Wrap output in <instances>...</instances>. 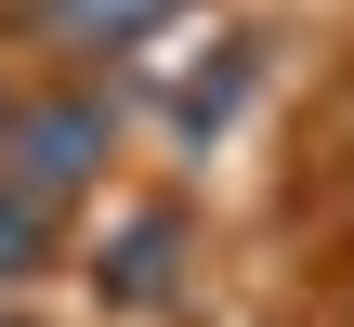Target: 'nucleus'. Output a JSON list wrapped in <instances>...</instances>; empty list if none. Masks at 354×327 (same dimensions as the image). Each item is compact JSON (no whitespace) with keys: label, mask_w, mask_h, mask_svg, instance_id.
I'll return each instance as SVG.
<instances>
[{"label":"nucleus","mask_w":354,"mask_h":327,"mask_svg":"<svg viewBox=\"0 0 354 327\" xmlns=\"http://www.w3.org/2000/svg\"><path fill=\"white\" fill-rule=\"evenodd\" d=\"M13 144H26L13 170H26L39 197H66V184L92 170V118H79V105H39V118H13Z\"/></svg>","instance_id":"nucleus-1"},{"label":"nucleus","mask_w":354,"mask_h":327,"mask_svg":"<svg viewBox=\"0 0 354 327\" xmlns=\"http://www.w3.org/2000/svg\"><path fill=\"white\" fill-rule=\"evenodd\" d=\"M158 13H171V0H53V26H66V39H145Z\"/></svg>","instance_id":"nucleus-2"}]
</instances>
